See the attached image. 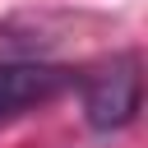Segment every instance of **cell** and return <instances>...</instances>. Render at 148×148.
I'll return each instance as SVG.
<instances>
[{
    "mask_svg": "<svg viewBox=\"0 0 148 148\" xmlns=\"http://www.w3.org/2000/svg\"><path fill=\"white\" fill-rule=\"evenodd\" d=\"M139 92H143L139 60H134V56L111 60L102 74H92V79L83 83V120H88V130H97V134L125 130V125L139 116Z\"/></svg>",
    "mask_w": 148,
    "mask_h": 148,
    "instance_id": "obj_1",
    "label": "cell"
},
{
    "mask_svg": "<svg viewBox=\"0 0 148 148\" xmlns=\"http://www.w3.org/2000/svg\"><path fill=\"white\" fill-rule=\"evenodd\" d=\"M74 83L69 69L60 65H42V60H5L0 65V120L23 116L28 106L51 102L56 92H65Z\"/></svg>",
    "mask_w": 148,
    "mask_h": 148,
    "instance_id": "obj_2",
    "label": "cell"
}]
</instances>
